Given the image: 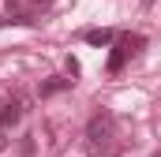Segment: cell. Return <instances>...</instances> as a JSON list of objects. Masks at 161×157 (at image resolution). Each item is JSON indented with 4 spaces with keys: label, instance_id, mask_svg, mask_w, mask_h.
<instances>
[{
    "label": "cell",
    "instance_id": "6da1fadb",
    "mask_svg": "<svg viewBox=\"0 0 161 157\" xmlns=\"http://www.w3.org/2000/svg\"><path fill=\"white\" fill-rule=\"evenodd\" d=\"M113 138H116V116L109 109H97L86 120V150H90V157H109Z\"/></svg>",
    "mask_w": 161,
    "mask_h": 157
},
{
    "label": "cell",
    "instance_id": "7a4b0ae2",
    "mask_svg": "<svg viewBox=\"0 0 161 157\" xmlns=\"http://www.w3.org/2000/svg\"><path fill=\"white\" fill-rule=\"evenodd\" d=\"M142 49H146V38H142V34H120V38L113 41V52H109L105 71H109V75H120L124 68H127V60H135Z\"/></svg>",
    "mask_w": 161,
    "mask_h": 157
},
{
    "label": "cell",
    "instance_id": "3957f363",
    "mask_svg": "<svg viewBox=\"0 0 161 157\" xmlns=\"http://www.w3.org/2000/svg\"><path fill=\"white\" fill-rule=\"evenodd\" d=\"M19 120H23V105L19 101H0V127L4 131H11Z\"/></svg>",
    "mask_w": 161,
    "mask_h": 157
},
{
    "label": "cell",
    "instance_id": "277c9868",
    "mask_svg": "<svg viewBox=\"0 0 161 157\" xmlns=\"http://www.w3.org/2000/svg\"><path fill=\"white\" fill-rule=\"evenodd\" d=\"M82 41H86V45H94V49H109V45L116 41V34H113V30H105V26H101V30H82Z\"/></svg>",
    "mask_w": 161,
    "mask_h": 157
},
{
    "label": "cell",
    "instance_id": "5b68a950",
    "mask_svg": "<svg viewBox=\"0 0 161 157\" xmlns=\"http://www.w3.org/2000/svg\"><path fill=\"white\" fill-rule=\"evenodd\" d=\"M68 86H71V78H45V82H41L38 86V97H53V94H60V90H68Z\"/></svg>",
    "mask_w": 161,
    "mask_h": 157
},
{
    "label": "cell",
    "instance_id": "8992f818",
    "mask_svg": "<svg viewBox=\"0 0 161 157\" xmlns=\"http://www.w3.org/2000/svg\"><path fill=\"white\" fill-rule=\"evenodd\" d=\"M64 68H68V78H71V82L79 78V60H75V56H68V64H64Z\"/></svg>",
    "mask_w": 161,
    "mask_h": 157
},
{
    "label": "cell",
    "instance_id": "52a82bcc",
    "mask_svg": "<svg viewBox=\"0 0 161 157\" xmlns=\"http://www.w3.org/2000/svg\"><path fill=\"white\" fill-rule=\"evenodd\" d=\"M8 142H11V138H8V131H4V127H0V154H4V150H8Z\"/></svg>",
    "mask_w": 161,
    "mask_h": 157
},
{
    "label": "cell",
    "instance_id": "ba28073f",
    "mask_svg": "<svg viewBox=\"0 0 161 157\" xmlns=\"http://www.w3.org/2000/svg\"><path fill=\"white\" fill-rule=\"evenodd\" d=\"M142 4H146V8H150V4H154V0H142Z\"/></svg>",
    "mask_w": 161,
    "mask_h": 157
}]
</instances>
